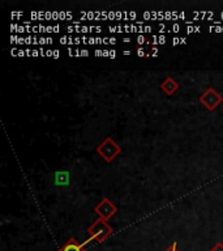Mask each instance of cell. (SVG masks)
I'll list each match as a JSON object with an SVG mask.
<instances>
[{
    "mask_svg": "<svg viewBox=\"0 0 223 251\" xmlns=\"http://www.w3.org/2000/svg\"><path fill=\"white\" fill-rule=\"evenodd\" d=\"M95 151H97L98 154H99L106 162H112V161L123 152V149H121L120 145L117 144L116 141L110 136L106 137L105 140L98 145Z\"/></svg>",
    "mask_w": 223,
    "mask_h": 251,
    "instance_id": "1",
    "label": "cell"
},
{
    "mask_svg": "<svg viewBox=\"0 0 223 251\" xmlns=\"http://www.w3.org/2000/svg\"><path fill=\"white\" fill-rule=\"evenodd\" d=\"M90 234V238L95 239L98 242H103L105 239L109 238V235L112 233V227L110 226L107 221L102 219L95 220L88 229Z\"/></svg>",
    "mask_w": 223,
    "mask_h": 251,
    "instance_id": "2",
    "label": "cell"
},
{
    "mask_svg": "<svg viewBox=\"0 0 223 251\" xmlns=\"http://www.w3.org/2000/svg\"><path fill=\"white\" fill-rule=\"evenodd\" d=\"M223 101V97L214 89V88H209L202 93V96L200 97V102L205 106V109L209 111H213L218 107Z\"/></svg>",
    "mask_w": 223,
    "mask_h": 251,
    "instance_id": "3",
    "label": "cell"
},
{
    "mask_svg": "<svg viewBox=\"0 0 223 251\" xmlns=\"http://www.w3.org/2000/svg\"><path fill=\"white\" fill-rule=\"evenodd\" d=\"M94 211H95V213L99 216V219L107 221V220L111 219V217L116 213L117 207L109 199V198H103V199L94 207Z\"/></svg>",
    "mask_w": 223,
    "mask_h": 251,
    "instance_id": "4",
    "label": "cell"
},
{
    "mask_svg": "<svg viewBox=\"0 0 223 251\" xmlns=\"http://www.w3.org/2000/svg\"><path fill=\"white\" fill-rule=\"evenodd\" d=\"M160 89H162V92H163L164 94L172 96L176 90L179 89V84H178V81H176L174 77H167L162 84H160Z\"/></svg>",
    "mask_w": 223,
    "mask_h": 251,
    "instance_id": "5",
    "label": "cell"
},
{
    "mask_svg": "<svg viewBox=\"0 0 223 251\" xmlns=\"http://www.w3.org/2000/svg\"><path fill=\"white\" fill-rule=\"evenodd\" d=\"M60 251H85V250H84V245H80L76 239L72 238L62 247V250Z\"/></svg>",
    "mask_w": 223,
    "mask_h": 251,
    "instance_id": "6",
    "label": "cell"
},
{
    "mask_svg": "<svg viewBox=\"0 0 223 251\" xmlns=\"http://www.w3.org/2000/svg\"><path fill=\"white\" fill-rule=\"evenodd\" d=\"M210 251H223V243H217Z\"/></svg>",
    "mask_w": 223,
    "mask_h": 251,
    "instance_id": "7",
    "label": "cell"
},
{
    "mask_svg": "<svg viewBox=\"0 0 223 251\" xmlns=\"http://www.w3.org/2000/svg\"><path fill=\"white\" fill-rule=\"evenodd\" d=\"M176 246H178V243L174 242V243H172V245H171V246L168 247V249H167V250H166V251H178V249H176Z\"/></svg>",
    "mask_w": 223,
    "mask_h": 251,
    "instance_id": "8",
    "label": "cell"
}]
</instances>
